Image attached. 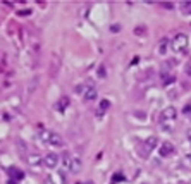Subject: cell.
I'll list each match as a JSON object with an SVG mask.
<instances>
[{
  "instance_id": "obj_1",
  "label": "cell",
  "mask_w": 191,
  "mask_h": 184,
  "mask_svg": "<svg viewBox=\"0 0 191 184\" xmlns=\"http://www.w3.org/2000/svg\"><path fill=\"white\" fill-rule=\"evenodd\" d=\"M176 119H178V110L174 107H165L162 112H160V127L164 131H172L174 126H176Z\"/></svg>"
},
{
  "instance_id": "obj_2",
  "label": "cell",
  "mask_w": 191,
  "mask_h": 184,
  "mask_svg": "<svg viewBox=\"0 0 191 184\" xmlns=\"http://www.w3.org/2000/svg\"><path fill=\"white\" fill-rule=\"evenodd\" d=\"M76 93L81 95L86 102L96 98V88L91 81H84V83H81V84H78V86H76Z\"/></svg>"
},
{
  "instance_id": "obj_3",
  "label": "cell",
  "mask_w": 191,
  "mask_h": 184,
  "mask_svg": "<svg viewBox=\"0 0 191 184\" xmlns=\"http://www.w3.org/2000/svg\"><path fill=\"white\" fill-rule=\"evenodd\" d=\"M188 43H190V41H188V36H186L184 33H178L174 38H172L171 47L176 54H184L186 48H188Z\"/></svg>"
},
{
  "instance_id": "obj_4",
  "label": "cell",
  "mask_w": 191,
  "mask_h": 184,
  "mask_svg": "<svg viewBox=\"0 0 191 184\" xmlns=\"http://www.w3.org/2000/svg\"><path fill=\"white\" fill-rule=\"evenodd\" d=\"M62 160H64V167H66L69 172H72V174H78V172H79V169H81V158L74 157V155H71V153H66V155L62 157Z\"/></svg>"
},
{
  "instance_id": "obj_5",
  "label": "cell",
  "mask_w": 191,
  "mask_h": 184,
  "mask_svg": "<svg viewBox=\"0 0 191 184\" xmlns=\"http://www.w3.org/2000/svg\"><path fill=\"white\" fill-rule=\"evenodd\" d=\"M43 136H45V141H47L50 146H54V148H62V146L66 145L64 138H62L59 133H52V131H48V133H45Z\"/></svg>"
},
{
  "instance_id": "obj_6",
  "label": "cell",
  "mask_w": 191,
  "mask_h": 184,
  "mask_svg": "<svg viewBox=\"0 0 191 184\" xmlns=\"http://www.w3.org/2000/svg\"><path fill=\"white\" fill-rule=\"evenodd\" d=\"M59 162H60V157L55 151H50L47 157H45V165H47L48 169H55L59 165Z\"/></svg>"
},
{
  "instance_id": "obj_7",
  "label": "cell",
  "mask_w": 191,
  "mask_h": 184,
  "mask_svg": "<svg viewBox=\"0 0 191 184\" xmlns=\"http://www.w3.org/2000/svg\"><path fill=\"white\" fill-rule=\"evenodd\" d=\"M174 151H176V150H174V145H172L171 141H164V143L160 145V150H158V153H160V157L167 158V157H171Z\"/></svg>"
},
{
  "instance_id": "obj_8",
  "label": "cell",
  "mask_w": 191,
  "mask_h": 184,
  "mask_svg": "<svg viewBox=\"0 0 191 184\" xmlns=\"http://www.w3.org/2000/svg\"><path fill=\"white\" fill-rule=\"evenodd\" d=\"M157 138L155 136H150V138H146L143 143H141V151H153L155 150V146H157Z\"/></svg>"
},
{
  "instance_id": "obj_9",
  "label": "cell",
  "mask_w": 191,
  "mask_h": 184,
  "mask_svg": "<svg viewBox=\"0 0 191 184\" xmlns=\"http://www.w3.org/2000/svg\"><path fill=\"white\" fill-rule=\"evenodd\" d=\"M69 105H71V98H69V96H60V98L55 102V110L64 112V110H67Z\"/></svg>"
},
{
  "instance_id": "obj_10",
  "label": "cell",
  "mask_w": 191,
  "mask_h": 184,
  "mask_svg": "<svg viewBox=\"0 0 191 184\" xmlns=\"http://www.w3.org/2000/svg\"><path fill=\"white\" fill-rule=\"evenodd\" d=\"M160 76H162V84H172V83L176 81L174 79V76L172 74H169V69H162V72H160Z\"/></svg>"
},
{
  "instance_id": "obj_11",
  "label": "cell",
  "mask_w": 191,
  "mask_h": 184,
  "mask_svg": "<svg viewBox=\"0 0 191 184\" xmlns=\"http://www.w3.org/2000/svg\"><path fill=\"white\" fill-rule=\"evenodd\" d=\"M165 52H167V40H160V45H158V54L160 55H165Z\"/></svg>"
},
{
  "instance_id": "obj_12",
  "label": "cell",
  "mask_w": 191,
  "mask_h": 184,
  "mask_svg": "<svg viewBox=\"0 0 191 184\" xmlns=\"http://www.w3.org/2000/svg\"><path fill=\"white\" fill-rule=\"evenodd\" d=\"M181 9H183V12H184V14L191 16V2H184V4L181 5Z\"/></svg>"
},
{
  "instance_id": "obj_13",
  "label": "cell",
  "mask_w": 191,
  "mask_h": 184,
  "mask_svg": "<svg viewBox=\"0 0 191 184\" xmlns=\"http://www.w3.org/2000/svg\"><path fill=\"white\" fill-rule=\"evenodd\" d=\"M109 107H110V102H109V100H103V102L100 103V112H105Z\"/></svg>"
},
{
  "instance_id": "obj_14",
  "label": "cell",
  "mask_w": 191,
  "mask_h": 184,
  "mask_svg": "<svg viewBox=\"0 0 191 184\" xmlns=\"http://www.w3.org/2000/svg\"><path fill=\"white\" fill-rule=\"evenodd\" d=\"M119 181H124V176H121V174H116V176H114V183H119Z\"/></svg>"
},
{
  "instance_id": "obj_15",
  "label": "cell",
  "mask_w": 191,
  "mask_h": 184,
  "mask_svg": "<svg viewBox=\"0 0 191 184\" xmlns=\"http://www.w3.org/2000/svg\"><path fill=\"white\" fill-rule=\"evenodd\" d=\"M134 33H136V34H143L145 33V28L140 26V29H134Z\"/></svg>"
},
{
  "instance_id": "obj_16",
  "label": "cell",
  "mask_w": 191,
  "mask_h": 184,
  "mask_svg": "<svg viewBox=\"0 0 191 184\" xmlns=\"http://www.w3.org/2000/svg\"><path fill=\"white\" fill-rule=\"evenodd\" d=\"M45 184H55V183H52V177L47 176V177H45Z\"/></svg>"
},
{
  "instance_id": "obj_17",
  "label": "cell",
  "mask_w": 191,
  "mask_h": 184,
  "mask_svg": "<svg viewBox=\"0 0 191 184\" xmlns=\"http://www.w3.org/2000/svg\"><path fill=\"white\" fill-rule=\"evenodd\" d=\"M119 28H121L119 24H114V26H112V31H114V33H117V31H119Z\"/></svg>"
},
{
  "instance_id": "obj_18",
  "label": "cell",
  "mask_w": 191,
  "mask_h": 184,
  "mask_svg": "<svg viewBox=\"0 0 191 184\" xmlns=\"http://www.w3.org/2000/svg\"><path fill=\"white\" fill-rule=\"evenodd\" d=\"M190 112H191V107H190V105H186V107H184V114H190Z\"/></svg>"
},
{
  "instance_id": "obj_19",
  "label": "cell",
  "mask_w": 191,
  "mask_h": 184,
  "mask_svg": "<svg viewBox=\"0 0 191 184\" xmlns=\"http://www.w3.org/2000/svg\"><path fill=\"white\" fill-rule=\"evenodd\" d=\"M98 74L102 76V77H103V76H105V71H103V67H100V71H98Z\"/></svg>"
},
{
  "instance_id": "obj_20",
  "label": "cell",
  "mask_w": 191,
  "mask_h": 184,
  "mask_svg": "<svg viewBox=\"0 0 191 184\" xmlns=\"http://www.w3.org/2000/svg\"><path fill=\"white\" fill-rule=\"evenodd\" d=\"M164 7H165V9H172L174 5H172V4H164Z\"/></svg>"
},
{
  "instance_id": "obj_21",
  "label": "cell",
  "mask_w": 191,
  "mask_h": 184,
  "mask_svg": "<svg viewBox=\"0 0 191 184\" xmlns=\"http://www.w3.org/2000/svg\"><path fill=\"white\" fill-rule=\"evenodd\" d=\"M186 74H188V76H190V77H191V66H190V67H188V69H186Z\"/></svg>"
},
{
  "instance_id": "obj_22",
  "label": "cell",
  "mask_w": 191,
  "mask_h": 184,
  "mask_svg": "<svg viewBox=\"0 0 191 184\" xmlns=\"http://www.w3.org/2000/svg\"><path fill=\"white\" fill-rule=\"evenodd\" d=\"M76 184H84V183H76ZM86 184H93V183H86Z\"/></svg>"
}]
</instances>
